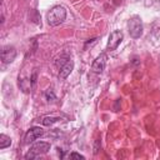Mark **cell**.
I'll return each instance as SVG.
<instances>
[{
	"label": "cell",
	"instance_id": "8",
	"mask_svg": "<svg viewBox=\"0 0 160 160\" xmlns=\"http://www.w3.org/2000/svg\"><path fill=\"white\" fill-rule=\"evenodd\" d=\"M72 69H74V61H72L71 59H69V60L60 68L59 78H60V79H66V78L70 75V72L72 71Z\"/></svg>",
	"mask_w": 160,
	"mask_h": 160
},
{
	"label": "cell",
	"instance_id": "7",
	"mask_svg": "<svg viewBox=\"0 0 160 160\" xmlns=\"http://www.w3.org/2000/svg\"><path fill=\"white\" fill-rule=\"evenodd\" d=\"M106 60H108V56L105 52H101L92 62L91 65V70L95 72V74H101L102 70L105 69V65H106Z\"/></svg>",
	"mask_w": 160,
	"mask_h": 160
},
{
	"label": "cell",
	"instance_id": "13",
	"mask_svg": "<svg viewBox=\"0 0 160 160\" xmlns=\"http://www.w3.org/2000/svg\"><path fill=\"white\" fill-rule=\"evenodd\" d=\"M99 145H100V140L98 139V140L95 141V146H94V154H98V151H99Z\"/></svg>",
	"mask_w": 160,
	"mask_h": 160
},
{
	"label": "cell",
	"instance_id": "4",
	"mask_svg": "<svg viewBox=\"0 0 160 160\" xmlns=\"http://www.w3.org/2000/svg\"><path fill=\"white\" fill-rule=\"evenodd\" d=\"M122 38H124V35L120 30H114L109 35V40H108V44H106V50H109V51L116 50V48L122 41Z\"/></svg>",
	"mask_w": 160,
	"mask_h": 160
},
{
	"label": "cell",
	"instance_id": "3",
	"mask_svg": "<svg viewBox=\"0 0 160 160\" xmlns=\"http://www.w3.org/2000/svg\"><path fill=\"white\" fill-rule=\"evenodd\" d=\"M128 28H129V34L132 39H138L142 35V22L140 16L134 15L130 18L129 22H128Z\"/></svg>",
	"mask_w": 160,
	"mask_h": 160
},
{
	"label": "cell",
	"instance_id": "5",
	"mask_svg": "<svg viewBox=\"0 0 160 160\" xmlns=\"http://www.w3.org/2000/svg\"><path fill=\"white\" fill-rule=\"evenodd\" d=\"M42 135H44V130H42L41 128H39V126H34V128L29 129L28 132L25 134L24 144H25V145H29L30 142L35 141L36 139H39V138L42 136Z\"/></svg>",
	"mask_w": 160,
	"mask_h": 160
},
{
	"label": "cell",
	"instance_id": "9",
	"mask_svg": "<svg viewBox=\"0 0 160 160\" xmlns=\"http://www.w3.org/2000/svg\"><path fill=\"white\" fill-rule=\"evenodd\" d=\"M59 120H61V119L60 118H56V116H44L41 119V124L45 125V126H50V125H52L54 122H56Z\"/></svg>",
	"mask_w": 160,
	"mask_h": 160
},
{
	"label": "cell",
	"instance_id": "10",
	"mask_svg": "<svg viewBox=\"0 0 160 160\" xmlns=\"http://www.w3.org/2000/svg\"><path fill=\"white\" fill-rule=\"evenodd\" d=\"M10 145H11V139L6 136L5 134H1L0 135V149H5Z\"/></svg>",
	"mask_w": 160,
	"mask_h": 160
},
{
	"label": "cell",
	"instance_id": "6",
	"mask_svg": "<svg viewBox=\"0 0 160 160\" xmlns=\"http://www.w3.org/2000/svg\"><path fill=\"white\" fill-rule=\"evenodd\" d=\"M16 58V49L14 46H4L1 50V61L4 64H10L15 60Z\"/></svg>",
	"mask_w": 160,
	"mask_h": 160
},
{
	"label": "cell",
	"instance_id": "1",
	"mask_svg": "<svg viewBox=\"0 0 160 160\" xmlns=\"http://www.w3.org/2000/svg\"><path fill=\"white\" fill-rule=\"evenodd\" d=\"M66 18V10L64 6H54L46 15V20H48V24L50 26H56L59 24H61Z\"/></svg>",
	"mask_w": 160,
	"mask_h": 160
},
{
	"label": "cell",
	"instance_id": "11",
	"mask_svg": "<svg viewBox=\"0 0 160 160\" xmlns=\"http://www.w3.org/2000/svg\"><path fill=\"white\" fill-rule=\"evenodd\" d=\"M45 98H46V100L50 102V101H54L55 99H56V96H55V94H54V91L51 90V89H48L46 91H45Z\"/></svg>",
	"mask_w": 160,
	"mask_h": 160
},
{
	"label": "cell",
	"instance_id": "12",
	"mask_svg": "<svg viewBox=\"0 0 160 160\" xmlns=\"http://www.w3.org/2000/svg\"><path fill=\"white\" fill-rule=\"evenodd\" d=\"M70 158H72V159H85V156H82V155H80L78 152H71Z\"/></svg>",
	"mask_w": 160,
	"mask_h": 160
},
{
	"label": "cell",
	"instance_id": "2",
	"mask_svg": "<svg viewBox=\"0 0 160 160\" xmlns=\"http://www.w3.org/2000/svg\"><path fill=\"white\" fill-rule=\"evenodd\" d=\"M50 150V144L49 142H45V141H39V142H35L30 150L25 154V159H35L42 154H46L48 151Z\"/></svg>",
	"mask_w": 160,
	"mask_h": 160
}]
</instances>
